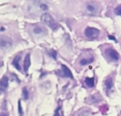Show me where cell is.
I'll use <instances>...</instances> for the list:
<instances>
[{"mask_svg":"<svg viewBox=\"0 0 121 116\" xmlns=\"http://www.w3.org/2000/svg\"><path fill=\"white\" fill-rule=\"evenodd\" d=\"M13 45L12 39L6 35H0V49L2 50H9Z\"/></svg>","mask_w":121,"mask_h":116,"instance_id":"1","label":"cell"},{"mask_svg":"<svg viewBox=\"0 0 121 116\" xmlns=\"http://www.w3.org/2000/svg\"><path fill=\"white\" fill-rule=\"evenodd\" d=\"M41 21L52 29H55L57 28L56 23L55 22L52 16L48 13H45L41 16Z\"/></svg>","mask_w":121,"mask_h":116,"instance_id":"2","label":"cell"},{"mask_svg":"<svg viewBox=\"0 0 121 116\" xmlns=\"http://www.w3.org/2000/svg\"><path fill=\"white\" fill-rule=\"evenodd\" d=\"M99 30L95 28H91L88 27L85 30V35L86 37H88L90 39H95L99 35Z\"/></svg>","mask_w":121,"mask_h":116,"instance_id":"3","label":"cell"},{"mask_svg":"<svg viewBox=\"0 0 121 116\" xmlns=\"http://www.w3.org/2000/svg\"><path fill=\"white\" fill-rule=\"evenodd\" d=\"M9 85V79L7 77L4 76L1 78L0 81V94L4 92L5 89L8 87Z\"/></svg>","mask_w":121,"mask_h":116,"instance_id":"4","label":"cell"},{"mask_svg":"<svg viewBox=\"0 0 121 116\" xmlns=\"http://www.w3.org/2000/svg\"><path fill=\"white\" fill-rule=\"evenodd\" d=\"M106 53L108 56L113 60H118L119 59V54L113 49H108L106 50Z\"/></svg>","mask_w":121,"mask_h":116,"instance_id":"5","label":"cell"},{"mask_svg":"<svg viewBox=\"0 0 121 116\" xmlns=\"http://www.w3.org/2000/svg\"><path fill=\"white\" fill-rule=\"evenodd\" d=\"M86 9L89 13L94 14L98 11V6L95 3H89L86 5Z\"/></svg>","mask_w":121,"mask_h":116,"instance_id":"6","label":"cell"},{"mask_svg":"<svg viewBox=\"0 0 121 116\" xmlns=\"http://www.w3.org/2000/svg\"><path fill=\"white\" fill-rule=\"evenodd\" d=\"M30 65V54H27L25 60H24V63H23V69L26 72L28 70V68Z\"/></svg>","mask_w":121,"mask_h":116,"instance_id":"7","label":"cell"},{"mask_svg":"<svg viewBox=\"0 0 121 116\" xmlns=\"http://www.w3.org/2000/svg\"><path fill=\"white\" fill-rule=\"evenodd\" d=\"M62 72H63V74H65V76L66 77H69V78H73V76H72V74L71 72V71L69 70V69L66 67L65 65H62Z\"/></svg>","mask_w":121,"mask_h":116,"instance_id":"8","label":"cell"},{"mask_svg":"<svg viewBox=\"0 0 121 116\" xmlns=\"http://www.w3.org/2000/svg\"><path fill=\"white\" fill-rule=\"evenodd\" d=\"M20 60H21V57H19V56H16L15 58H14V60H13V62H12V64H13V65L18 69V70H21V67H20V65H19V61H20Z\"/></svg>","mask_w":121,"mask_h":116,"instance_id":"9","label":"cell"},{"mask_svg":"<svg viewBox=\"0 0 121 116\" xmlns=\"http://www.w3.org/2000/svg\"><path fill=\"white\" fill-rule=\"evenodd\" d=\"M85 83L89 87H93L94 86V78H86Z\"/></svg>","mask_w":121,"mask_h":116,"instance_id":"10","label":"cell"},{"mask_svg":"<svg viewBox=\"0 0 121 116\" xmlns=\"http://www.w3.org/2000/svg\"><path fill=\"white\" fill-rule=\"evenodd\" d=\"M44 31V28L43 27H40V26H36L33 28V32L35 34H41L43 33Z\"/></svg>","mask_w":121,"mask_h":116,"instance_id":"11","label":"cell"},{"mask_svg":"<svg viewBox=\"0 0 121 116\" xmlns=\"http://www.w3.org/2000/svg\"><path fill=\"white\" fill-rule=\"evenodd\" d=\"M105 85H106V88L108 89H111L112 86H113V80H112V79L109 78V79H106V82H105Z\"/></svg>","mask_w":121,"mask_h":116,"instance_id":"12","label":"cell"},{"mask_svg":"<svg viewBox=\"0 0 121 116\" xmlns=\"http://www.w3.org/2000/svg\"><path fill=\"white\" fill-rule=\"evenodd\" d=\"M22 95L23 97L25 100H27L28 99V91H27L26 88H23V91H22Z\"/></svg>","mask_w":121,"mask_h":116,"instance_id":"13","label":"cell"},{"mask_svg":"<svg viewBox=\"0 0 121 116\" xmlns=\"http://www.w3.org/2000/svg\"><path fill=\"white\" fill-rule=\"evenodd\" d=\"M93 61V60L92 59H91V60H86V59H83V60H82L81 61H80V64L81 65H86V64H89V62H91Z\"/></svg>","mask_w":121,"mask_h":116,"instance_id":"14","label":"cell"},{"mask_svg":"<svg viewBox=\"0 0 121 116\" xmlns=\"http://www.w3.org/2000/svg\"><path fill=\"white\" fill-rule=\"evenodd\" d=\"M18 113L20 114V116H23V112L22 107H21V101H18Z\"/></svg>","mask_w":121,"mask_h":116,"instance_id":"15","label":"cell"},{"mask_svg":"<svg viewBox=\"0 0 121 116\" xmlns=\"http://www.w3.org/2000/svg\"><path fill=\"white\" fill-rule=\"evenodd\" d=\"M115 13H116L117 15L121 16V6H118V7L115 9Z\"/></svg>","mask_w":121,"mask_h":116,"instance_id":"16","label":"cell"},{"mask_svg":"<svg viewBox=\"0 0 121 116\" xmlns=\"http://www.w3.org/2000/svg\"><path fill=\"white\" fill-rule=\"evenodd\" d=\"M50 55L52 57H53L54 59H56L57 52H56L55 51H52V52H50Z\"/></svg>","mask_w":121,"mask_h":116,"instance_id":"17","label":"cell"},{"mask_svg":"<svg viewBox=\"0 0 121 116\" xmlns=\"http://www.w3.org/2000/svg\"><path fill=\"white\" fill-rule=\"evenodd\" d=\"M40 8H41L43 11L48 10V6H47L46 4H42L40 5Z\"/></svg>","mask_w":121,"mask_h":116,"instance_id":"18","label":"cell"},{"mask_svg":"<svg viewBox=\"0 0 121 116\" xmlns=\"http://www.w3.org/2000/svg\"><path fill=\"white\" fill-rule=\"evenodd\" d=\"M89 113L88 111H83L81 114H79L78 116H89Z\"/></svg>","mask_w":121,"mask_h":116,"instance_id":"19","label":"cell"},{"mask_svg":"<svg viewBox=\"0 0 121 116\" xmlns=\"http://www.w3.org/2000/svg\"><path fill=\"white\" fill-rule=\"evenodd\" d=\"M108 38H109V39H112V40H116V38H115L113 36H111V35H109V36H108Z\"/></svg>","mask_w":121,"mask_h":116,"instance_id":"20","label":"cell"},{"mask_svg":"<svg viewBox=\"0 0 121 116\" xmlns=\"http://www.w3.org/2000/svg\"><path fill=\"white\" fill-rule=\"evenodd\" d=\"M60 116V115H59V113H58V111L55 113V116Z\"/></svg>","mask_w":121,"mask_h":116,"instance_id":"21","label":"cell"}]
</instances>
